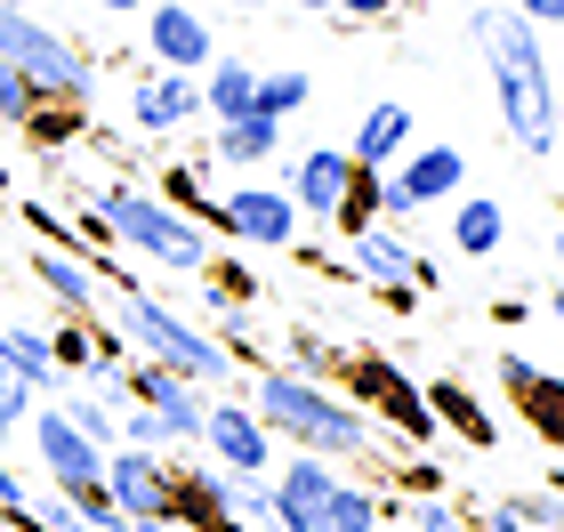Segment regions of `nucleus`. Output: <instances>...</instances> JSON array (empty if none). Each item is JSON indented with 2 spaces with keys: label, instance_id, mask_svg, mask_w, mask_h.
<instances>
[{
  "label": "nucleus",
  "instance_id": "obj_36",
  "mask_svg": "<svg viewBox=\"0 0 564 532\" xmlns=\"http://www.w3.org/2000/svg\"><path fill=\"white\" fill-rule=\"evenodd\" d=\"M24 500H33V485H24V476H17L9 460H0V517H9V524H24Z\"/></svg>",
  "mask_w": 564,
  "mask_h": 532
},
{
  "label": "nucleus",
  "instance_id": "obj_38",
  "mask_svg": "<svg viewBox=\"0 0 564 532\" xmlns=\"http://www.w3.org/2000/svg\"><path fill=\"white\" fill-rule=\"evenodd\" d=\"M524 524H541V532H564V500H517Z\"/></svg>",
  "mask_w": 564,
  "mask_h": 532
},
{
  "label": "nucleus",
  "instance_id": "obj_27",
  "mask_svg": "<svg viewBox=\"0 0 564 532\" xmlns=\"http://www.w3.org/2000/svg\"><path fill=\"white\" fill-rule=\"evenodd\" d=\"M420 395H427V412H435V420H452V427H459V436H476V444H492V420H484V412H476V403H468V395H459V388H452V379H435V388H420Z\"/></svg>",
  "mask_w": 564,
  "mask_h": 532
},
{
  "label": "nucleus",
  "instance_id": "obj_22",
  "mask_svg": "<svg viewBox=\"0 0 564 532\" xmlns=\"http://www.w3.org/2000/svg\"><path fill=\"white\" fill-rule=\"evenodd\" d=\"M500 379L517 388V403H524V420H541L549 436L564 444V379H549V371H532L524 355H500Z\"/></svg>",
  "mask_w": 564,
  "mask_h": 532
},
{
  "label": "nucleus",
  "instance_id": "obj_12",
  "mask_svg": "<svg viewBox=\"0 0 564 532\" xmlns=\"http://www.w3.org/2000/svg\"><path fill=\"white\" fill-rule=\"evenodd\" d=\"M24 427H33V460L48 468V485H57V492H89L97 476H106V452H97L65 412H33Z\"/></svg>",
  "mask_w": 564,
  "mask_h": 532
},
{
  "label": "nucleus",
  "instance_id": "obj_39",
  "mask_svg": "<svg viewBox=\"0 0 564 532\" xmlns=\"http://www.w3.org/2000/svg\"><path fill=\"white\" fill-rule=\"evenodd\" d=\"M524 24H564V0H508Z\"/></svg>",
  "mask_w": 564,
  "mask_h": 532
},
{
  "label": "nucleus",
  "instance_id": "obj_18",
  "mask_svg": "<svg viewBox=\"0 0 564 532\" xmlns=\"http://www.w3.org/2000/svg\"><path fill=\"white\" fill-rule=\"evenodd\" d=\"M412 138H420V121L403 97H379V106L355 121V138H347V162L355 170H395L403 154H412Z\"/></svg>",
  "mask_w": 564,
  "mask_h": 532
},
{
  "label": "nucleus",
  "instance_id": "obj_48",
  "mask_svg": "<svg viewBox=\"0 0 564 532\" xmlns=\"http://www.w3.org/2000/svg\"><path fill=\"white\" fill-rule=\"evenodd\" d=\"M0 532H24V524H0Z\"/></svg>",
  "mask_w": 564,
  "mask_h": 532
},
{
  "label": "nucleus",
  "instance_id": "obj_43",
  "mask_svg": "<svg viewBox=\"0 0 564 532\" xmlns=\"http://www.w3.org/2000/svg\"><path fill=\"white\" fill-rule=\"evenodd\" d=\"M130 532H186V524H170V517H145V524H130Z\"/></svg>",
  "mask_w": 564,
  "mask_h": 532
},
{
  "label": "nucleus",
  "instance_id": "obj_45",
  "mask_svg": "<svg viewBox=\"0 0 564 532\" xmlns=\"http://www.w3.org/2000/svg\"><path fill=\"white\" fill-rule=\"evenodd\" d=\"M549 250H556V267H564V218H556V242H549Z\"/></svg>",
  "mask_w": 564,
  "mask_h": 532
},
{
  "label": "nucleus",
  "instance_id": "obj_1",
  "mask_svg": "<svg viewBox=\"0 0 564 532\" xmlns=\"http://www.w3.org/2000/svg\"><path fill=\"white\" fill-rule=\"evenodd\" d=\"M468 41L484 48V73H492V97H500V121H508V145L517 154H556V130H549V97H556V73H549V48H541V24H524L508 0H476L468 9Z\"/></svg>",
  "mask_w": 564,
  "mask_h": 532
},
{
  "label": "nucleus",
  "instance_id": "obj_2",
  "mask_svg": "<svg viewBox=\"0 0 564 532\" xmlns=\"http://www.w3.org/2000/svg\"><path fill=\"white\" fill-rule=\"evenodd\" d=\"M250 412L267 420V436H291L306 444L315 460H371V420L355 412V395L323 388L291 363H267L259 388H250Z\"/></svg>",
  "mask_w": 564,
  "mask_h": 532
},
{
  "label": "nucleus",
  "instance_id": "obj_3",
  "mask_svg": "<svg viewBox=\"0 0 564 532\" xmlns=\"http://www.w3.org/2000/svg\"><path fill=\"white\" fill-rule=\"evenodd\" d=\"M106 274H113V332L138 355L170 363L177 379H194V388H235V347L210 339L202 323H186L177 307H162V298H145L130 267H106Z\"/></svg>",
  "mask_w": 564,
  "mask_h": 532
},
{
  "label": "nucleus",
  "instance_id": "obj_5",
  "mask_svg": "<svg viewBox=\"0 0 564 532\" xmlns=\"http://www.w3.org/2000/svg\"><path fill=\"white\" fill-rule=\"evenodd\" d=\"M0 65H9L17 82H33L41 97H65V106H89L97 97L89 57L57 33V24H41L33 9H0Z\"/></svg>",
  "mask_w": 564,
  "mask_h": 532
},
{
  "label": "nucleus",
  "instance_id": "obj_32",
  "mask_svg": "<svg viewBox=\"0 0 564 532\" xmlns=\"http://www.w3.org/2000/svg\"><path fill=\"white\" fill-rule=\"evenodd\" d=\"M82 113H89V106H65V97H41V106H33V121H24V138H33V145H65L73 130H82Z\"/></svg>",
  "mask_w": 564,
  "mask_h": 532
},
{
  "label": "nucleus",
  "instance_id": "obj_44",
  "mask_svg": "<svg viewBox=\"0 0 564 532\" xmlns=\"http://www.w3.org/2000/svg\"><path fill=\"white\" fill-rule=\"evenodd\" d=\"M282 9H306V17H330V0H282Z\"/></svg>",
  "mask_w": 564,
  "mask_h": 532
},
{
  "label": "nucleus",
  "instance_id": "obj_24",
  "mask_svg": "<svg viewBox=\"0 0 564 532\" xmlns=\"http://www.w3.org/2000/svg\"><path fill=\"white\" fill-rule=\"evenodd\" d=\"M0 355H9V363L33 379V395L57 388V355H48V332H24V323H9V332H0Z\"/></svg>",
  "mask_w": 564,
  "mask_h": 532
},
{
  "label": "nucleus",
  "instance_id": "obj_9",
  "mask_svg": "<svg viewBox=\"0 0 564 532\" xmlns=\"http://www.w3.org/2000/svg\"><path fill=\"white\" fill-rule=\"evenodd\" d=\"M299 202L282 194V186H235L218 202V235H235L250 250H299Z\"/></svg>",
  "mask_w": 564,
  "mask_h": 532
},
{
  "label": "nucleus",
  "instance_id": "obj_8",
  "mask_svg": "<svg viewBox=\"0 0 564 532\" xmlns=\"http://www.w3.org/2000/svg\"><path fill=\"white\" fill-rule=\"evenodd\" d=\"M459 186H468V154L459 145H412L395 170H388V218H412V210H427V202H452Z\"/></svg>",
  "mask_w": 564,
  "mask_h": 532
},
{
  "label": "nucleus",
  "instance_id": "obj_31",
  "mask_svg": "<svg viewBox=\"0 0 564 532\" xmlns=\"http://www.w3.org/2000/svg\"><path fill=\"white\" fill-rule=\"evenodd\" d=\"M24 420H33V379H24L9 355H0V444H17Z\"/></svg>",
  "mask_w": 564,
  "mask_h": 532
},
{
  "label": "nucleus",
  "instance_id": "obj_23",
  "mask_svg": "<svg viewBox=\"0 0 564 532\" xmlns=\"http://www.w3.org/2000/svg\"><path fill=\"white\" fill-rule=\"evenodd\" d=\"M500 242H508V210H500V202H484V194H468L452 210V250H459V259H492Z\"/></svg>",
  "mask_w": 564,
  "mask_h": 532
},
{
  "label": "nucleus",
  "instance_id": "obj_7",
  "mask_svg": "<svg viewBox=\"0 0 564 532\" xmlns=\"http://www.w3.org/2000/svg\"><path fill=\"white\" fill-rule=\"evenodd\" d=\"M202 444H210V460L226 476H274V436L242 395H218L210 412H202Z\"/></svg>",
  "mask_w": 564,
  "mask_h": 532
},
{
  "label": "nucleus",
  "instance_id": "obj_28",
  "mask_svg": "<svg viewBox=\"0 0 564 532\" xmlns=\"http://www.w3.org/2000/svg\"><path fill=\"white\" fill-rule=\"evenodd\" d=\"M226 517H235L242 532L274 517V476H226Z\"/></svg>",
  "mask_w": 564,
  "mask_h": 532
},
{
  "label": "nucleus",
  "instance_id": "obj_11",
  "mask_svg": "<svg viewBox=\"0 0 564 532\" xmlns=\"http://www.w3.org/2000/svg\"><path fill=\"white\" fill-rule=\"evenodd\" d=\"M347 274H364V283H379V291H395V283H412V291H427L435 283V267H427V250H412L395 235V226H347Z\"/></svg>",
  "mask_w": 564,
  "mask_h": 532
},
{
  "label": "nucleus",
  "instance_id": "obj_47",
  "mask_svg": "<svg viewBox=\"0 0 564 532\" xmlns=\"http://www.w3.org/2000/svg\"><path fill=\"white\" fill-rule=\"evenodd\" d=\"M379 532H412V524H379Z\"/></svg>",
  "mask_w": 564,
  "mask_h": 532
},
{
  "label": "nucleus",
  "instance_id": "obj_14",
  "mask_svg": "<svg viewBox=\"0 0 564 532\" xmlns=\"http://www.w3.org/2000/svg\"><path fill=\"white\" fill-rule=\"evenodd\" d=\"M347 177H355L347 145H306V154H291V170H282L274 186L299 202V218H339V202H347Z\"/></svg>",
  "mask_w": 564,
  "mask_h": 532
},
{
  "label": "nucleus",
  "instance_id": "obj_42",
  "mask_svg": "<svg viewBox=\"0 0 564 532\" xmlns=\"http://www.w3.org/2000/svg\"><path fill=\"white\" fill-rule=\"evenodd\" d=\"M218 9H242V17H267L274 0H218Z\"/></svg>",
  "mask_w": 564,
  "mask_h": 532
},
{
  "label": "nucleus",
  "instance_id": "obj_16",
  "mask_svg": "<svg viewBox=\"0 0 564 532\" xmlns=\"http://www.w3.org/2000/svg\"><path fill=\"white\" fill-rule=\"evenodd\" d=\"M202 113V73H138V89H130V121L145 138H170V130H186V121Z\"/></svg>",
  "mask_w": 564,
  "mask_h": 532
},
{
  "label": "nucleus",
  "instance_id": "obj_25",
  "mask_svg": "<svg viewBox=\"0 0 564 532\" xmlns=\"http://www.w3.org/2000/svg\"><path fill=\"white\" fill-rule=\"evenodd\" d=\"M48 355H57V379H65V371L97 379V323H89V315H73L65 332H48Z\"/></svg>",
  "mask_w": 564,
  "mask_h": 532
},
{
  "label": "nucleus",
  "instance_id": "obj_35",
  "mask_svg": "<svg viewBox=\"0 0 564 532\" xmlns=\"http://www.w3.org/2000/svg\"><path fill=\"white\" fill-rule=\"evenodd\" d=\"M403 524H412V532H476L468 517H459V509H452V500H420V509H412V517H403Z\"/></svg>",
  "mask_w": 564,
  "mask_h": 532
},
{
  "label": "nucleus",
  "instance_id": "obj_34",
  "mask_svg": "<svg viewBox=\"0 0 564 532\" xmlns=\"http://www.w3.org/2000/svg\"><path fill=\"white\" fill-rule=\"evenodd\" d=\"M33 106H41V89L17 82V73L0 65V121H17V130H24V121H33Z\"/></svg>",
  "mask_w": 564,
  "mask_h": 532
},
{
  "label": "nucleus",
  "instance_id": "obj_41",
  "mask_svg": "<svg viewBox=\"0 0 564 532\" xmlns=\"http://www.w3.org/2000/svg\"><path fill=\"white\" fill-rule=\"evenodd\" d=\"M89 9H106V17H138L145 0H89Z\"/></svg>",
  "mask_w": 564,
  "mask_h": 532
},
{
  "label": "nucleus",
  "instance_id": "obj_46",
  "mask_svg": "<svg viewBox=\"0 0 564 532\" xmlns=\"http://www.w3.org/2000/svg\"><path fill=\"white\" fill-rule=\"evenodd\" d=\"M0 9H33V0H0Z\"/></svg>",
  "mask_w": 564,
  "mask_h": 532
},
{
  "label": "nucleus",
  "instance_id": "obj_15",
  "mask_svg": "<svg viewBox=\"0 0 564 532\" xmlns=\"http://www.w3.org/2000/svg\"><path fill=\"white\" fill-rule=\"evenodd\" d=\"M330 492H339V468L330 460H282L274 468V524L282 532H323V509H330Z\"/></svg>",
  "mask_w": 564,
  "mask_h": 532
},
{
  "label": "nucleus",
  "instance_id": "obj_13",
  "mask_svg": "<svg viewBox=\"0 0 564 532\" xmlns=\"http://www.w3.org/2000/svg\"><path fill=\"white\" fill-rule=\"evenodd\" d=\"M106 500L130 524H145V517H170V468H162V452H130V444H113L106 452Z\"/></svg>",
  "mask_w": 564,
  "mask_h": 532
},
{
  "label": "nucleus",
  "instance_id": "obj_6",
  "mask_svg": "<svg viewBox=\"0 0 564 532\" xmlns=\"http://www.w3.org/2000/svg\"><path fill=\"white\" fill-rule=\"evenodd\" d=\"M113 388H121V403H145V412L162 420V436H170V444H202V412H210V403H202L194 379H177L170 363L138 355V363H121Z\"/></svg>",
  "mask_w": 564,
  "mask_h": 532
},
{
  "label": "nucleus",
  "instance_id": "obj_17",
  "mask_svg": "<svg viewBox=\"0 0 564 532\" xmlns=\"http://www.w3.org/2000/svg\"><path fill=\"white\" fill-rule=\"evenodd\" d=\"M347 395H364L371 412H388L403 436H435V412H427V395L412 388V379H395L379 355H364V363H347Z\"/></svg>",
  "mask_w": 564,
  "mask_h": 532
},
{
  "label": "nucleus",
  "instance_id": "obj_4",
  "mask_svg": "<svg viewBox=\"0 0 564 532\" xmlns=\"http://www.w3.org/2000/svg\"><path fill=\"white\" fill-rule=\"evenodd\" d=\"M89 210L113 226V250H138L145 267H170V274H202L210 267V235L194 218H177L162 194L145 186H97Z\"/></svg>",
  "mask_w": 564,
  "mask_h": 532
},
{
  "label": "nucleus",
  "instance_id": "obj_21",
  "mask_svg": "<svg viewBox=\"0 0 564 532\" xmlns=\"http://www.w3.org/2000/svg\"><path fill=\"white\" fill-rule=\"evenodd\" d=\"M202 73H210V82H202V113H210V121H242V113H259V65H242V57H210Z\"/></svg>",
  "mask_w": 564,
  "mask_h": 532
},
{
  "label": "nucleus",
  "instance_id": "obj_20",
  "mask_svg": "<svg viewBox=\"0 0 564 532\" xmlns=\"http://www.w3.org/2000/svg\"><path fill=\"white\" fill-rule=\"evenodd\" d=\"M24 267H33V283L57 298L65 315H97V267H82L73 250H33Z\"/></svg>",
  "mask_w": 564,
  "mask_h": 532
},
{
  "label": "nucleus",
  "instance_id": "obj_29",
  "mask_svg": "<svg viewBox=\"0 0 564 532\" xmlns=\"http://www.w3.org/2000/svg\"><path fill=\"white\" fill-rule=\"evenodd\" d=\"M323 532H379V500L364 485H339L330 509H323Z\"/></svg>",
  "mask_w": 564,
  "mask_h": 532
},
{
  "label": "nucleus",
  "instance_id": "obj_19",
  "mask_svg": "<svg viewBox=\"0 0 564 532\" xmlns=\"http://www.w3.org/2000/svg\"><path fill=\"white\" fill-rule=\"evenodd\" d=\"M218 138H202V162H235V170H259L274 162V145H282V121L274 113H242V121H210Z\"/></svg>",
  "mask_w": 564,
  "mask_h": 532
},
{
  "label": "nucleus",
  "instance_id": "obj_37",
  "mask_svg": "<svg viewBox=\"0 0 564 532\" xmlns=\"http://www.w3.org/2000/svg\"><path fill=\"white\" fill-rule=\"evenodd\" d=\"M330 9H339V17H355V24H379V17H395L403 0H330Z\"/></svg>",
  "mask_w": 564,
  "mask_h": 532
},
{
  "label": "nucleus",
  "instance_id": "obj_40",
  "mask_svg": "<svg viewBox=\"0 0 564 532\" xmlns=\"http://www.w3.org/2000/svg\"><path fill=\"white\" fill-rule=\"evenodd\" d=\"M476 532H532V524H524V509H517V500H500V509H492V517H484Z\"/></svg>",
  "mask_w": 564,
  "mask_h": 532
},
{
  "label": "nucleus",
  "instance_id": "obj_33",
  "mask_svg": "<svg viewBox=\"0 0 564 532\" xmlns=\"http://www.w3.org/2000/svg\"><path fill=\"white\" fill-rule=\"evenodd\" d=\"M24 532H89V524L65 492H41V500H24Z\"/></svg>",
  "mask_w": 564,
  "mask_h": 532
},
{
  "label": "nucleus",
  "instance_id": "obj_10",
  "mask_svg": "<svg viewBox=\"0 0 564 532\" xmlns=\"http://www.w3.org/2000/svg\"><path fill=\"white\" fill-rule=\"evenodd\" d=\"M145 57L162 65V73H202L218 57V41H210V17L194 9V0H145Z\"/></svg>",
  "mask_w": 564,
  "mask_h": 532
},
{
  "label": "nucleus",
  "instance_id": "obj_30",
  "mask_svg": "<svg viewBox=\"0 0 564 532\" xmlns=\"http://www.w3.org/2000/svg\"><path fill=\"white\" fill-rule=\"evenodd\" d=\"M57 412H65L73 427H82V436H89L97 452H113V444H121V420H113V403H97V395H65Z\"/></svg>",
  "mask_w": 564,
  "mask_h": 532
},
{
  "label": "nucleus",
  "instance_id": "obj_49",
  "mask_svg": "<svg viewBox=\"0 0 564 532\" xmlns=\"http://www.w3.org/2000/svg\"><path fill=\"white\" fill-rule=\"evenodd\" d=\"M403 9H420V0H403Z\"/></svg>",
  "mask_w": 564,
  "mask_h": 532
},
{
  "label": "nucleus",
  "instance_id": "obj_26",
  "mask_svg": "<svg viewBox=\"0 0 564 532\" xmlns=\"http://www.w3.org/2000/svg\"><path fill=\"white\" fill-rule=\"evenodd\" d=\"M306 97H315V73H259V113H274V121H291V113H306Z\"/></svg>",
  "mask_w": 564,
  "mask_h": 532
}]
</instances>
